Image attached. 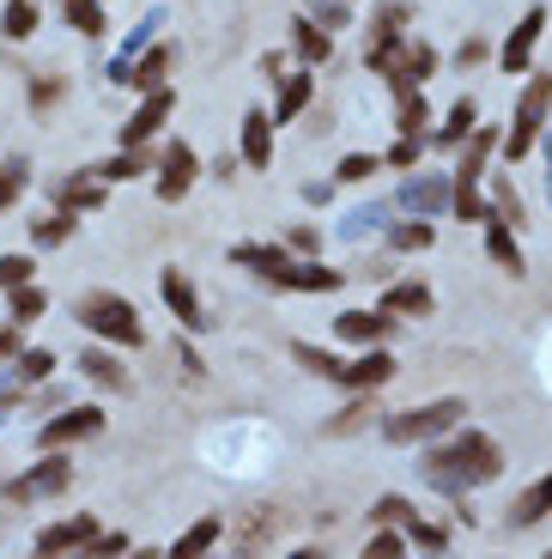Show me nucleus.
<instances>
[{
    "label": "nucleus",
    "instance_id": "f257e3e1",
    "mask_svg": "<svg viewBox=\"0 0 552 559\" xmlns=\"http://www.w3.org/2000/svg\"><path fill=\"white\" fill-rule=\"evenodd\" d=\"M497 475H504V450H497L492 432H473V426H456L443 444L425 450V480L449 499H461V492L485 487Z\"/></svg>",
    "mask_w": 552,
    "mask_h": 559
},
{
    "label": "nucleus",
    "instance_id": "f03ea898",
    "mask_svg": "<svg viewBox=\"0 0 552 559\" xmlns=\"http://www.w3.org/2000/svg\"><path fill=\"white\" fill-rule=\"evenodd\" d=\"M461 414H468L461 395H443V402H425V407H400V414L383 419V438L388 444H437V438H449L461 426Z\"/></svg>",
    "mask_w": 552,
    "mask_h": 559
},
{
    "label": "nucleus",
    "instance_id": "7ed1b4c3",
    "mask_svg": "<svg viewBox=\"0 0 552 559\" xmlns=\"http://www.w3.org/2000/svg\"><path fill=\"white\" fill-rule=\"evenodd\" d=\"M73 317H80L97 341H116V347H146V322H140V310L128 305L122 293H85L80 305H73Z\"/></svg>",
    "mask_w": 552,
    "mask_h": 559
},
{
    "label": "nucleus",
    "instance_id": "20e7f679",
    "mask_svg": "<svg viewBox=\"0 0 552 559\" xmlns=\"http://www.w3.org/2000/svg\"><path fill=\"white\" fill-rule=\"evenodd\" d=\"M547 110H552V73H535V80L523 85V98H516V116H511V134L497 140V153L511 158H528L540 146V134H547Z\"/></svg>",
    "mask_w": 552,
    "mask_h": 559
},
{
    "label": "nucleus",
    "instance_id": "39448f33",
    "mask_svg": "<svg viewBox=\"0 0 552 559\" xmlns=\"http://www.w3.org/2000/svg\"><path fill=\"white\" fill-rule=\"evenodd\" d=\"M73 487V456H61V450H49L43 462H31L19 480H7V499L31 504V499H56V492Z\"/></svg>",
    "mask_w": 552,
    "mask_h": 559
},
{
    "label": "nucleus",
    "instance_id": "423d86ee",
    "mask_svg": "<svg viewBox=\"0 0 552 559\" xmlns=\"http://www.w3.org/2000/svg\"><path fill=\"white\" fill-rule=\"evenodd\" d=\"M158 298H165V310L189 329V335H207L213 329L207 305H201V293H194V280L182 274V267H165V274H158Z\"/></svg>",
    "mask_w": 552,
    "mask_h": 559
},
{
    "label": "nucleus",
    "instance_id": "0eeeda50",
    "mask_svg": "<svg viewBox=\"0 0 552 559\" xmlns=\"http://www.w3.org/2000/svg\"><path fill=\"white\" fill-rule=\"evenodd\" d=\"M104 432V407H68V414H56V419H43V432H37V450L49 456V450H68V444H85V438H97Z\"/></svg>",
    "mask_w": 552,
    "mask_h": 559
},
{
    "label": "nucleus",
    "instance_id": "6e6552de",
    "mask_svg": "<svg viewBox=\"0 0 552 559\" xmlns=\"http://www.w3.org/2000/svg\"><path fill=\"white\" fill-rule=\"evenodd\" d=\"M170 110H177V85H158V92H146V98H140V110L122 122V153H140V146H146V140H153L158 128L170 122Z\"/></svg>",
    "mask_w": 552,
    "mask_h": 559
},
{
    "label": "nucleus",
    "instance_id": "1a4fd4ad",
    "mask_svg": "<svg viewBox=\"0 0 552 559\" xmlns=\"http://www.w3.org/2000/svg\"><path fill=\"white\" fill-rule=\"evenodd\" d=\"M540 37H547V7H528V13L516 19V31L504 37V49H497V68H504V73H528V68H535Z\"/></svg>",
    "mask_w": 552,
    "mask_h": 559
},
{
    "label": "nucleus",
    "instance_id": "9d476101",
    "mask_svg": "<svg viewBox=\"0 0 552 559\" xmlns=\"http://www.w3.org/2000/svg\"><path fill=\"white\" fill-rule=\"evenodd\" d=\"M158 177H153V189H158V201H182L194 189V177H201V165H194V146L189 140H170L165 146V158H158Z\"/></svg>",
    "mask_w": 552,
    "mask_h": 559
},
{
    "label": "nucleus",
    "instance_id": "9b49d317",
    "mask_svg": "<svg viewBox=\"0 0 552 559\" xmlns=\"http://www.w3.org/2000/svg\"><path fill=\"white\" fill-rule=\"evenodd\" d=\"M395 371H400V365H395V353H388V347H364L359 359L340 365V383H346V390H359V395H371V390H383Z\"/></svg>",
    "mask_w": 552,
    "mask_h": 559
},
{
    "label": "nucleus",
    "instance_id": "f8f14e48",
    "mask_svg": "<svg viewBox=\"0 0 552 559\" xmlns=\"http://www.w3.org/2000/svg\"><path fill=\"white\" fill-rule=\"evenodd\" d=\"M92 535H97L92 511H80V518H68V523H49V530H37V559H68V554H80Z\"/></svg>",
    "mask_w": 552,
    "mask_h": 559
},
{
    "label": "nucleus",
    "instance_id": "ddd939ff",
    "mask_svg": "<svg viewBox=\"0 0 552 559\" xmlns=\"http://www.w3.org/2000/svg\"><path fill=\"white\" fill-rule=\"evenodd\" d=\"M437 73V49H431L425 37H407V49H400L395 73H388V85H395V98H407V92H419V85Z\"/></svg>",
    "mask_w": 552,
    "mask_h": 559
},
{
    "label": "nucleus",
    "instance_id": "4468645a",
    "mask_svg": "<svg viewBox=\"0 0 552 559\" xmlns=\"http://www.w3.org/2000/svg\"><path fill=\"white\" fill-rule=\"evenodd\" d=\"M334 335H340L346 347H383V341L395 335V317H383V310H340V317H334Z\"/></svg>",
    "mask_w": 552,
    "mask_h": 559
},
{
    "label": "nucleus",
    "instance_id": "2eb2a0df",
    "mask_svg": "<svg viewBox=\"0 0 552 559\" xmlns=\"http://www.w3.org/2000/svg\"><path fill=\"white\" fill-rule=\"evenodd\" d=\"M492 153H497V128H473V134H468V153H461L456 177H449V189H480L485 158H492Z\"/></svg>",
    "mask_w": 552,
    "mask_h": 559
},
{
    "label": "nucleus",
    "instance_id": "dca6fc26",
    "mask_svg": "<svg viewBox=\"0 0 552 559\" xmlns=\"http://www.w3.org/2000/svg\"><path fill=\"white\" fill-rule=\"evenodd\" d=\"M383 317H431V310H437V298H431V286H419V280H395V286H388L383 293Z\"/></svg>",
    "mask_w": 552,
    "mask_h": 559
},
{
    "label": "nucleus",
    "instance_id": "f3484780",
    "mask_svg": "<svg viewBox=\"0 0 552 559\" xmlns=\"http://www.w3.org/2000/svg\"><path fill=\"white\" fill-rule=\"evenodd\" d=\"M274 286H286V293H340L346 274L340 267H322V262H291Z\"/></svg>",
    "mask_w": 552,
    "mask_h": 559
},
{
    "label": "nucleus",
    "instance_id": "a211bd4d",
    "mask_svg": "<svg viewBox=\"0 0 552 559\" xmlns=\"http://www.w3.org/2000/svg\"><path fill=\"white\" fill-rule=\"evenodd\" d=\"M279 535V511L274 504H255L243 518V530H237V559H262V547Z\"/></svg>",
    "mask_w": 552,
    "mask_h": 559
},
{
    "label": "nucleus",
    "instance_id": "6ab92c4d",
    "mask_svg": "<svg viewBox=\"0 0 552 559\" xmlns=\"http://www.w3.org/2000/svg\"><path fill=\"white\" fill-rule=\"evenodd\" d=\"M231 262L249 267V274H262V280H279L291 267V250H286V243H237Z\"/></svg>",
    "mask_w": 552,
    "mask_h": 559
},
{
    "label": "nucleus",
    "instance_id": "aec40b11",
    "mask_svg": "<svg viewBox=\"0 0 552 559\" xmlns=\"http://www.w3.org/2000/svg\"><path fill=\"white\" fill-rule=\"evenodd\" d=\"M547 518H552V475H540L535 487L516 492V504H511V530H535V523H547Z\"/></svg>",
    "mask_w": 552,
    "mask_h": 559
},
{
    "label": "nucleus",
    "instance_id": "412c9836",
    "mask_svg": "<svg viewBox=\"0 0 552 559\" xmlns=\"http://www.w3.org/2000/svg\"><path fill=\"white\" fill-rule=\"evenodd\" d=\"M485 255H492V262L504 267L511 280H523V274H528V262H523V243H516V231H511L504 219H485Z\"/></svg>",
    "mask_w": 552,
    "mask_h": 559
},
{
    "label": "nucleus",
    "instance_id": "4be33fe9",
    "mask_svg": "<svg viewBox=\"0 0 552 559\" xmlns=\"http://www.w3.org/2000/svg\"><path fill=\"white\" fill-rule=\"evenodd\" d=\"M243 165L249 170L274 165V122H267V110H249L243 116Z\"/></svg>",
    "mask_w": 552,
    "mask_h": 559
},
{
    "label": "nucleus",
    "instance_id": "5701e85b",
    "mask_svg": "<svg viewBox=\"0 0 552 559\" xmlns=\"http://www.w3.org/2000/svg\"><path fill=\"white\" fill-rule=\"evenodd\" d=\"M219 535H225V523H219V518H201V523H189V530H182L177 542H170V554H165V559H213Z\"/></svg>",
    "mask_w": 552,
    "mask_h": 559
},
{
    "label": "nucleus",
    "instance_id": "b1692460",
    "mask_svg": "<svg viewBox=\"0 0 552 559\" xmlns=\"http://www.w3.org/2000/svg\"><path fill=\"white\" fill-rule=\"evenodd\" d=\"M400 201H407V213H413V219H437V213L449 207V177H413Z\"/></svg>",
    "mask_w": 552,
    "mask_h": 559
},
{
    "label": "nucleus",
    "instance_id": "393cba45",
    "mask_svg": "<svg viewBox=\"0 0 552 559\" xmlns=\"http://www.w3.org/2000/svg\"><path fill=\"white\" fill-rule=\"evenodd\" d=\"M170 56H177L170 43H153L140 61H128V80L122 85H134V92H158V85H165V73H170Z\"/></svg>",
    "mask_w": 552,
    "mask_h": 559
},
{
    "label": "nucleus",
    "instance_id": "a878e982",
    "mask_svg": "<svg viewBox=\"0 0 552 559\" xmlns=\"http://www.w3.org/2000/svg\"><path fill=\"white\" fill-rule=\"evenodd\" d=\"M73 371H80L85 383H97V390H122V383H128L122 359H116V353H104V347L80 353V359H73Z\"/></svg>",
    "mask_w": 552,
    "mask_h": 559
},
{
    "label": "nucleus",
    "instance_id": "bb28decb",
    "mask_svg": "<svg viewBox=\"0 0 552 559\" xmlns=\"http://www.w3.org/2000/svg\"><path fill=\"white\" fill-rule=\"evenodd\" d=\"M310 98H316V73H291L286 85H279V104L267 122H298V116L310 110Z\"/></svg>",
    "mask_w": 552,
    "mask_h": 559
},
{
    "label": "nucleus",
    "instance_id": "cd10ccee",
    "mask_svg": "<svg viewBox=\"0 0 552 559\" xmlns=\"http://www.w3.org/2000/svg\"><path fill=\"white\" fill-rule=\"evenodd\" d=\"M400 542H413L425 559H443V554H449V530H443V523H425L419 511H407V518H400Z\"/></svg>",
    "mask_w": 552,
    "mask_h": 559
},
{
    "label": "nucleus",
    "instance_id": "c85d7f7f",
    "mask_svg": "<svg viewBox=\"0 0 552 559\" xmlns=\"http://www.w3.org/2000/svg\"><path fill=\"white\" fill-rule=\"evenodd\" d=\"M291 49H298V56H304L310 68H322V61L334 56V37L316 25V19H291Z\"/></svg>",
    "mask_w": 552,
    "mask_h": 559
},
{
    "label": "nucleus",
    "instance_id": "c756f323",
    "mask_svg": "<svg viewBox=\"0 0 552 559\" xmlns=\"http://www.w3.org/2000/svg\"><path fill=\"white\" fill-rule=\"evenodd\" d=\"M473 128H480V104H473V98H456V104H449V116H443V128H437L431 140H437V146H461Z\"/></svg>",
    "mask_w": 552,
    "mask_h": 559
},
{
    "label": "nucleus",
    "instance_id": "7c9ffc66",
    "mask_svg": "<svg viewBox=\"0 0 552 559\" xmlns=\"http://www.w3.org/2000/svg\"><path fill=\"white\" fill-rule=\"evenodd\" d=\"M37 0H7V13H0V37L7 43H25V37H37Z\"/></svg>",
    "mask_w": 552,
    "mask_h": 559
},
{
    "label": "nucleus",
    "instance_id": "2f4dec72",
    "mask_svg": "<svg viewBox=\"0 0 552 559\" xmlns=\"http://www.w3.org/2000/svg\"><path fill=\"white\" fill-rule=\"evenodd\" d=\"M25 189H31V158H0V213L7 207H19L25 201Z\"/></svg>",
    "mask_w": 552,
    "mask_h": 559
},
{
    "label": "nucleus",
    "instance_id": "473e14b6",
    "mask_svg": "<svg viewBox=\"0 0 552 559\" xmlns=\"http://www.w3.org/2000/svg\"><path fill=\"white\" fill-rule=\"evenodd\" d=\"M291 359L304 365L310 378H322V383H340V365H346V359H334L328 347H310V341H291Z\"/></svg>",
    "mask_w": 552,
    "mask_h": 559
},
{
    "label": "nucleus",
    "instance_id": "72a5a7b5",
    "mask_svg": "<svg viewBox=\"0 0 552 559\" xmlns=\"http://www.w3.org/2000/svg\"><path fill=\"white\" fill-rule=\"evenodd\" d=\"M61 207L68 213H92V207H104V182L85 170V177H73V182H61Z\"/></svg>",
    "mask_w": 552,
    "mask_h": 559
},
{
    "label": "nucleus",
    "instance_id": "f704fd0d",
    "mask_svg": "<svg viewBox=\"0 0 552 559\" xmlns=\"http://www.w3.org/2000/svg\"><path fill=\"white\" fill-rule=\"evenodd\" d=\"M364 426H376V407H371V395H359L352 407H340V414H334L328 426H322V432H328V438H346V432H364Z\"/></svg>",
    "mask_w": 552,
    "mask_h": 559
},
{
    "label": "nucleus",
    "instance_id": "c9c22d12",
    "mask_svg": "<svg viewBox=\"0 0 552 559\" xmlns=\"http://www.w3.org/2000/svg\"><path fill=\"white\" fill-rule=\"evenodd\" d=\"M425 122H431V104H425V92H407V98H400V116H395L400 140H425Z\"/></svg>",
    "mask_w": 552,
    "mask_h": 559
},
{
    "label": "nucleus",
    "instance_id": "e433bc0d",
    "mask_svg": "<svg viewBox=\"0 0 552 559\" xmlns=\"http://www.w3.org/2000/svg\"><path fill=\"white\" fill-rule=\"evenodd\" d=\"M13 371H19V383H49V378H56V353H49V347H25L13 359Z\"/></svg>",
    "mask_w": 552,
    "mask_h": 559
},
{
    "label": "nucleus",
    "instance_id": "4c0bfd02",
    "mask_svg": "<svg viewBox=\"0 0 552 559\" xmlns=\"http://www.w3.org/2000/svg\"><path fill=\"white\" fill-rule=\"evenodd\" d=\"M43 310H49V298H43V286H19L13 305H7V317H13V329H25V322H37Z\"/></svg>",
    "mask_w": 552,
    "mask_h": 559
},
{
    "label": "nucleus",
    "instance_id": "58836bf2",
    "mask_svg": "<svg viewBox=\"0 0 552 559\" xmlns=\"http://www.w3.org/2000/svg\"><path fill=\"white\" fill-rule=\"evenodd\" d=\"M68 25L80 37H104V0H68Z\"/></svg>",
    "mask_w": 552,
    "mask_h": 559
},
{
    "label": "nucleus",
    "instance_id": "ea45409f",
    "mask_svg": "<svg viewBox=\"0 0 552 559\" xmlns=\"http://www.w3.org/2000/svg\"><path fill=\"white\" fill-rule=\"evenodd\" d=\"M146 170V153H116V158H104V165H92V177L97 182H128V177H140Z\"/></svg>",
    "mask_w": 552,
    "mask_h": 559
},
{
    "label": "nucleus",
    "instance_id": "a19ab883",
    "mask_svg": "<svg viewBox=\"0 0 552 559\" xmlns=\"http://www.w3.org/2000/svg\"><path fill=\"white\" fill-rule=\"evenodd\" d=\"M0 286H7V293H19V286H37V262H31V255H0Z\"/></svg>",
    "mask_w": 552,
    "mask_h": 559
},
{
    "label": "nucleus",
    "instance_id": "79ce46f5",
    "mask_svg": "<svg viewBox=\"0 0 552 559\" xmlns=\"http://www.w3.org/2000/svg\"><path fill=\"white\" fill-rule=\"evenodd\" d=\"M400 25H407V0H395V7H383V13L371 19V43H400L407 37Z\"/></svg>",
    "mask_w": 552,
    "mask_h": 559
},
{
    "label": "nucleus",
    "instance_id": "37998d69",
    "mask_svg": "<svg viewBox=\"0 0 552 559\" xmlns=\"http://www.w3.org/2000/svg\"><path fill=\"white\" fill-rule=\"evenodd\" d=\"M68 231H73V213H49V219H37V225H31V238H37L43 250H56V243H68Z\"/></svg>",
    "mask_w": 552,
    "mask_h": 559
},
{
    "label": "nucleus",
    "instance_id": "c03bdc74",
    "mask_svg": "<svg viewBox=\"0 0 552 559\" xmlns=\"http://www.w3.org/2000/svg\"><path fill=\"white\" fill-rule=\"evenodd\" d=\"M376 170H383V158H376V153H346L340 170H334V182H364V177H376Z\"/></svg>",
    "mask_w": 552,
    "mask_h": 559
},
{
    "label": "nucleus",
    "instance_id": "a18cd8bd",
    "mask_svg": "<svg viewBox=\"0 0 552 559\" xmlns=\"http://www.w3.org/2000/svg\"><path fill=\"white\" fill-rule=\"evenodd\" d=\"M431 243H437L431 219H407V225H395V250H431Z\"/></svg>",
    "mask_w": 552,
    "mask_h": 559
},
{
    "label": "nucleus",
    "instance_id": "49530a36",
    "mask_svg": "<svg viewBox=\"0 0 552 559\" xmlns=\"http://www.w3.org/2000/svg\"><path fill=\"white\" fill-rule=\"evenodd\" d=\"M407 511H413V504L400 499V492H383V499L371 504V523H376V530H400V518H407Z\"/></svg>",
    "mask_w": 552,
    "mask_h": 559
},
{
    "label": "nucleus",
    "instance_id": "de8ad7c7",
    "mask_svg": "<svg viewBox=\"0 0 552 559\" xmlns=\"http://www.w3.org/2000/svg\"><path fill=\"white\" fill-rule=\"evenodd\" d=\"M286 250H291V255H304V262H316V250H322V231H316V225H291Z\"/></svg>",
    "mask_w": 552,
    "mask_h": 559
},
{
    "label": "nucleus",
    "instance_id": "09e8293b",
    "mask_svg": "<svg viewBox=\"0 0 552 559\" xmlns=\"http://www.w3.org/2000/svg\"><path fill=\"white\" fill-rule=\"evenodd\" d=\"M364 559H407V542H400L395 530H383V535H371V542H364Z\"/></svg>",
    "mask_w": 552,
    "mask_h": 559
},
{
    "label": "nucleus",
    "instance_id": "8fccbe9b",
    "mask_svg": "<svg viewBox=\"0 0 552 559\" xmlns=\"http://www.w3.org/2000/svg\"><path fill=\"white\" fill-rule=\"evenodd\" d=\"M419 153H425V140H395L383 165H395V170H413V165H419Z\"/></svg>",
    "mask_w": 552,
    "mask_h": 559
},
{
    "label": "nucleus",
    "instance_id": "3c124183",
    "mask_svg": "<svg viewBox=\"0 0 552 559\" xmlns=\"http://www.w3.org/2000/svg\"><path fill=\"white\" fill-rule=\"evenodd\" d=\"M316 25L328 31V37H334V31H340V25H352V13H346V0H328V7H322V13H316Z\"/></svg>",
    "mask_w": 552,
    "mask_h": 559
},
{
    "label": "nucleus",
    "instance_id": "603ef678",
    "mask_svg": "<svg viewBox=\"0 0 552 559\" xmlns=\"http://www.w3.org/2000/svg\"><path fill=\"white\" fill-rule=\"evenodd\" d=\"M56 98H61V80H49V73H43V80L31 85V104H37V110H49Z\"/></svg>",
    "mask_w": 552,
    "mask_h": 559
},
{
    "label": "nucleus",
    "instance_id": "864d4df0",
    "mask_svg": "<svg viewBox=\"0 0 552 559\" xmlns=\"http://www.w3.org/2000/svg\"><path fill=\"white\" fill-rule=\"evenodd\" d=\"M480 61H485V37H468L456 49V68H480Z\"/></svg>",
    "mask_w": 552,
    "mask_h": 559
},
{
    "label": "nucleus",
    "instance_id": "5fc2aeb1",
    "mask_svg": "<svg viewBox=\"0 0 552 559\" xmlns=\"http://www.w3.org/2000/svg\"><path fill=\"white\" fill-rule=\"evenodd\" d=\"M177 365H182V378H201L207 365H201V353L189 347V341H177Z\"/></svg>",
    "mask_w": 552,
    "mask_h": 559
},
{
    "label": "nucleus",
    "instance_id": "6e6d98bb",
    "mask_svg": "<svg viewBox=\"0 0 552 559\" xmlns=\"http://www.w3.org/2000/svg\"><path fill=\"white\" fill-rule=\"evenodd\" d=\"M19 353H25V347H19V329H13V322H7V329H0V359L13 365Z\"/></svg>",
    "mask_w": 552,
    "mask_h": 559
},
{
    "label": "nucleus",
    "instance_id": "4d7b16f0",
    "mask_svg": "<svg viewBox=\"0 0 552 559\" xmlns=\"http://www.w3.org/2000/svg\"><path fill=\"white\" fill-rule=\"evenodd\" d=\"M328 189H334V182H304V201H310V207H322V201H328Z\"/></svg>",
    "mask_w": 552,
    "mask_h": 559
},
{
    "label": "nucleus",
    "instance_id": "13d9d810",
    "mask_svg": "<svg viewBox=\"0 0 552 559\" xmlns=\"http://www.w3.org/2000/svg\"><path fill=\"white\" fill-rule=\"evenodd\" d=\"M286 559H322V547H291Z\"/></svg>",
    "mask_w": 552,
    "mask_h": 559
},
{
    "label": "nucleus",
    "instance_id": "bf43d9fd",
    "mask_svg": "<svg viewBox=\"0 0 552 559\" xmlns=\"http://www.w3.org/2000/svg\"><path fill=\"white\" fill-rule=\"evenodd\" d=\"M547 140V134H540ZM547 201H552V140H547Z\"/></svg>",
    "mask_w": 552,
    "mask_h": 559
},
{
    "label": "nucleus",
    "instance_id": "052dcab7",
    "mask_svg": "<svg viewBox=\"0 0 552 559\" xmlns=\"http://www.w3.org/2000/svg\"><path fill=\"white\" fill-rule=\"evenodd\" d=\"M128 559H165V554H153V547H140V554H128Z\"/></svg>",
    "mask_w": 552,
    "mask_h": 559
},
{
    "label": "nucleus",
    "instance_id": "680f3d73",
    "mask_svg": "<svg viewBox=\"0 0 552 559\" xmlns=\"http://www.w3.org/2000/svg\"><path fill=\"white\" fill-rule=\"evenodd\" d=\"M540 559H552V554H540Z\"/></svg>",
    "mask_w": 552,
    "mask_h": 559
}]
</instances>
